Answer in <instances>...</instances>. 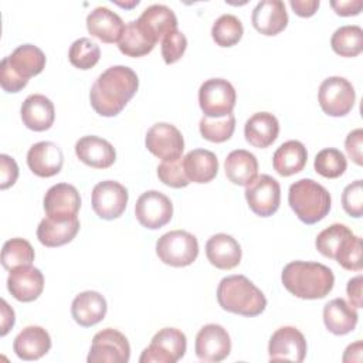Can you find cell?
Wrapping results in <instances>:
<instances>
[{"mask_svg": "<svg viewBox=\"0 0 363 363\" xmlns=\"http://www.w3.org/2000/svg\"><path fill=\"white\" fill-rule=\"evenodd\" d=\"M139 86L136 72L126 65L106 68L92 84L91 106L101 116H116L133 98Z\"/></svg>", "mask_w": 363, "mask_h": 363, "instance_id": "6da1fadb", "label": "cell"}, {"mask_svg": "<svg viewBox=\"0 0 363 363\" xmlns=\"http://www.w3.org/2000/svg\"><path fill=\"white\" fill-rule=\"evenodd\" d=\"M288 292L301 299H322L333 288L332 269L320 262L292 261L286 264L281 275Z\"/></svg>", "mask_w": 363, "mask_h": 363, "instance_id": "7a4b0ae2", "label": "cell"}, {"mask_svg": "<svg viewBox=\"0 0 363 363\" xmlns=\"http://www.w3.org/2000/svg\"><path fill=\"white\" fill-rule=\"evenodd\" d=\"M217 301L224 311L250 318L267 308L265 295L245 275L223 278L217 286Z\"/></svg>", "mask_w": 363, "mask_h": 363, "instance_id": "3957f363", "label": "cell"}, {"mask_svg": "<svg viewBox=\"0 0 363 363\" xmlns=\"http://www.w3.org/2000/svg\"><path fill=\"white\" fill-rule=\"evenodd\" d=\"M45 67V54L33 44L18 45L0 62V84L6 92L21 91L28 79L38 75Z\"/></svg>", "mask_w": 363, "mask_h": 363, "instance_id": "277c9868", "label": "cell"}, {"mask_svg": "<svg viewBox=\"0 0 363 363\" xmlns=\"http://www.w3.org/2000/svg\"><path fill=\"white\" fill-rule=\"evenodd\" d=\"M288 203L298 218L305 224L323 220L330 211L329 191L312 179H301L289 186Z\"/></svg>", "mask_w": 363, "mask_h": 363, "instance_id": "5b68a950", "label": "cell"}, {"mask_svg": "<svg viewBox=\"0 0 363 363\" xmlns=\"http://www.w3.org/2000/svg\"><path fill=\"white\" fill-rule=\"evenodd\" d=\"M159 259L172 267H187L199 255L197 238L184 230H173L156 241Z\"/></svg>", "mask_w": 363, "mask_h": 363, "instance_id": "8992f818", "label": "cell"}, {"mask_svg": "<svg viewBox=\"0 0 363 363\" xmlns=\"http://www.w3.org/2000/svg\"><path fill=\"white\" fill-rule=\"evenodd\" d=\"M235 99V89L227 79L210 78L200 85L199 104L207 118H223L233 113Z\"/></svg>", "mask_w": 363, "mask_h": 363, "instance_id": "52a82bcc", "label": "cell"}, {"mask_svg": "<svg viewBox=\"0 0 363 363\" xmlns=\"http://www.w3.org/2000/svg\"><path fill=\"white\" fill-rule=\"evenodd\" d=\"M187 349L186 335L176 328H163L150 340V345L142 352L140 363H176Z\"/></svg>", "mask_w": 363, "mask_h": 363, "instance_id": "ba28073f", "label": "cell"}, {"mask_svg": "<svg viewBox=\"0 0 363 363\" xmlns=\"http://www.w3.org/2000/svg\"><path fill=\"white\" fill-rule=\"evenodd\" d=\"M318 99L322 111L329 116L347 115L356 101L353 85L343 77H329L319 86Z\"/></svg>", "mask_w": 363, "mask_h": 363, "instance_id": "9c48e42d", "label": "cell"}, {"mask_svg": "<svg viewBox=\"0 0 363 363\" xmlns=\"http://www.w3.org/2000/svg\"><path fill=\"white\" fill-rule=\"evenodd\" d=\"M130 357V346L123 333L106 328L95 333L86 360L89 363H126Z\"/></svg>", "mask_w": 363, "mask_h": 363, "instance_id": "30bf717a", "label": "cell"}, {"mask_svg": "<svg viewBox=\"0 0 363 363\" xmlns=\"http://www.w3.org/2000/svg\"><path fill=\"white\" fill-rule=\"evenodd\" d=\"M145 145L152 155L162 160H177L184 150L182 132L167 122L152 125L146 133Z\"/></svg>", "mask_w": 363, "mask_h": 363, "instance_id": "8fae6325", "label": "cell"}, {"mask_svg": "<svg viewBox=\"0 0 363 363\" xmlns=\"http://www.w3.org/2000/svg\"><path fill=\"white\" fill-rule=\"evenodd\" d=\"M244 194L252 213L259 217L272 216L281 203V186L269 174L257 176L245 186Z\"/></svg>", "mask_w": 363, "mask_h": 363, "instance_id": "7c38bea8", "label": "cell"}, {"mask_svg": "<svg viewBox=\"0 0 363 363\" xmlns=\"http://www.w3.org/2000/svg\"><path fill=\"white\" fill-rule=\"evenodd\" d=\"M128 190L119 182L104 180L92 189L91 203L95 214L104 220H113L122 216L128 204Z\"/></svg>", "mask_w": 363, "mask_h": 363, "instance_id": "4fadbf2b", "label": "cell"}, {"mask_svg": "<svg viewBox=\"0 0 363 363\" xmlns=\"http://www.w3.org/2000/svg\"><path fill=\"white\" fill-rule=\"evenodd\" d=\"M135 216L140 225L157 230L172 220L173 204L166 194L157 190H147L136 200Z\"/></svg>", "mask_w": 363, "mask_h": 363, "instance_id": "5bb4252c", "label": "cell"}, {"mask_svg": "<svg viewBox=\"0 0 363 363\" xmlns=\"http://www.w3.org/2000/svg\"><path fill=\"white\" fill-rule=\"evenodd\" d=\"M268 353L271 362H303L306 356L305 336L294 326H282L272 333L268 345Z\"/></svg>", "mask_w": 363, "mask_h": 363, "instance_id": "9a60e30c", "label": "cell"}, {"mask_svg": "<svg viewBox=\"0 0 363 363\" xmlns=\"http://www.w3.org/2000/svg\"><path fill=\"white\" fill-rule=\"evenodd\" d=\"M196 356L203 362H221L231 352V339L228 332L217 323L204 325L194 343Z\"/></svg>", "mask_w": 363, "mask_h": 363, "instance_id": "2e32d148", "label": "cell"}, {"mask_svg": "<svg viewBox=\"0 0 363 363\" xmlns=\"http://www.w3.org/2000/svg\"><path fill=\"white\" fill-rule=\"evenodd\" d=\"M81 207L78 190L68 183H57L51 186L44 196V210L47 217L55 220L75 218Z\"/></svg>", "mask_w": 363, "mask_h": 363, "instance_id": "e0dca14e", "label": "cell"}, {"mask_svg": "<svg viewBox=\"0 0 363 363\" xmlns=\"http://www.w3.org/2000/svg\"><path fill=\"white\" fill-rule=\"evenodd\" d=\"M43 288L44 277L35 267H18L9 274L7 289L20 302H31L37 299L41 295Z\"/></svg>", "mask_w": 363, "mask_h": 363, "instance_id": "ac0fdd59", "label": "cell"}, {"mask_svg": "<svg viewBox=\"0 0 363 363\" xmlns=\"http://www.w3.org/2000/svg\"><path fill=\"white\" fill-rule=\"evenodd\" d=\"M27 164L38 177H51L60 173L64 164L62 150L52 142L41 140L27 152Z\"/></svg>", "mask_w": 363, "mask_h": 363, "instance_id": "d6986e66", "label": "cell"}, {"mask_svg": "<svg viewBox=\"0 0 363 363\" xmlns=\"http://www.w3.org/2000/svg\"><path fill=\"white\" fill-rule=\"evenodd\" d=\"M77 157L89 167L106 169L116 160L115 147L106 140L95 135L82 136L75 143Z\"/></svg>", "mask_w": 363, "mask_h": 363, "instance_id": "ffe728a7", "label": "cell"}, {"mask_svg": "<svg viewBox=\"0 0 363 363\" xmlns=\"http://www.w3.org/2000/svg\"><path fill=\"white\" fill-rule=\"evenodd\" d=\"M252 26L264 35H277L288 24V13L281 0H261L252 10Z\"/></svg>", "mask_w": 363, "mask_h": 363, "instance_id": "44dd1931", "label": "cell"}, {"mask_svg": "<svg viewBox=\"0 0 363 363\" xmlns=\"http://www.w3.org/2000/svg\"><path fill=\"white\" fill-rule=\"evenodd\" d=\"M20 115L26 128L35 132H43L52 126L55 109L50 98L43 94H33L28 95L21 104Z\"/></svg>", "mask_w": 363, "mask_h": 363, "instance_id": "7402d4cb", "label": "cell"}, {"mask_svg": "<svg viewBox=\"0 0 363 363\" xmlns=\"http://www.w3.org/2000/svg\"><path fill=\"white\" fill-rule=\"evenodd\" d=\"M206 255L211 265L218 269H233L241 261V247L238 241L224 233L211 235L206 242Z\"/></svg>", "mask_w": 363, "mask_h": 363, "instance_id": "603a6c76", "label": "cell"}, {"mask_svg": "<svg viewBox=\"0 0 363 363\" xmlns=\"http://www.w3.org/2000/svg\"><path fill=\"white\" fill-rule=\"evenodd\" d=\"M86 28L91 35L102 43H119L125 24L122 18L108 7H96L86 16Z\"/></svg>", "mask_w": 363, "mask_h": 363, "instance_id": "cb8c5ba5", "label": "cell"}, {"mask_svg": "<svg viewBox=\"0 0 363 363\" xmlns=\"http://www.w3.org/2000/svg\"><path fill=\"white\" fill-rule=\"evenodd\" d=\"M106 299L96 291H84L78 294L71 303L74 320L84 328L99 323L106 315Z\"/></svg>", "mask_w": 363, "mask_h": 363, "instance_id": "d4e9b609", "label": "cell"}, {"mask_svg": "<svg viewBox=\"0 0 363 363\" xmlns=\"http://www.w3.org/2000/svg\"><path fill=\"white\" fill-rule=\"evenodd\" d=\"M51 349V337L41 326L24 328L13 342L14 353L23 360H38Z\"/></svg>", "mask_w": 363, "mask_h": 363, "instance_id": "484cf974", "label": "cell"}, {"mask_svg": "<svg viewBox=\"0 0 363 363\" xmlns=\"http://www.w3.org/2000/svg\"><path fill=\"white\" fill-rule=\"evenodd\" d=\"M279 133V122L271 112H257L244 125V136L254 147H268Z\"/></svg>", "mask_w": 363, "mask_h": 363, "instance_id": "4316f807", "label": "cell"}, {"mask_svg": "<svg viewBox=\"0 0 363 363\" xmlns=\"http://www.w3.org/2000/svg\"><path fill=\"white\" fill-rule=\"evenodd\" d=\"M357 311L342 298H335L323 306V323L326 329L337 336L350 333L357 325Z\"/></svg>", "mask_w": 363, "mask_h": 363, "instance_id": "83f0119b", "label": "cell"}, {"mask_svg": "<svg viewBox=\"0 0 363 363\" xmlns=\"http://www.w3.org/2000/svg\"><path fill=\"white\" fill-rule=\"evenodd\" d=\"M183 169L190 182L208 183L218 173L217 156L207 149H193L183 159Z\"/></svg>", "mask_w": 363, "mask_h": 363, "instance_id": "f1b7e54d", "label": "cell"}, {"mask_svg": "<svg viewBox=\"0 0 363 363\" xmlns=\"http://www.w3.org/2000/svg\"><path fill=\"white\" fill-rule=\"evenodd\" d=\"M79 230L78 217L71 220H55L44 217L37 227V238L45 247H60L74 240Z\"/></svg>", "mask_w": 363, "mask_h": 363, "instance_id": "f546056e", "label": "cell"}, {"mask_svg": "<svg viewBox=\"0 0 363 363\" xmlns=\"http://www.w3.org/2000/svg\"><path fill=\"white\" fill-rule=\"evenodd\" d=\"M224 169L225 176L231 183L247 186L257 177L258 160L251 152L245 149H235L227 155Z\"/></svg>", "mask_w": 363, "mask_h": 363, "instance_id": "4dcf8cb0", "label": "cell"}, {"mask_svg": "<svg viewBox=\"0 0 363 363\" xmlns=\"http://www.w3.org/2000/svg\"><path fill=\"white\" fill-rule=\"evenodd\" d=\"M308 160V152L302 142L299 140H288L282 143L272 156L274 170L284 176H292L299 173Z\"/></svg>", "mask_w": 363, "mask_h": 363, "instance_id": "1f68e13d", "label": "cell"}, {"mask_svg": "<svg viewBox=\"0 0 363 363\" xmlns=\"http://www.w3.org/2000/svg\"><path fill=\"white\" fill-rule=\"evenodd\" d=\"M156 43L157 40L138 20H133L125 26L118 48L128 57H143L155 48Z\"/></svg>", "mask_w": 363, "mask_h": 363, "instance_id": "d6a6232c", "label": "cell"}, {"mask_svg": "<svg viewBox=\"0 0 363 363\" xmlns=\"http://www.w3.org/2000/svg\"><path fill=\"white\" fill-rule=\"evenodd\" d=\"M138 21L159 41L177 28L174 11L164 4H152L143 10Z\"/></svg>", "mask_w": 363, "mask_h": 363, "instance_id": "836d02e7", "label": "cell"}, {"mask_svg": "<svg viewBox=\"0 0 363 363\" xmlns=\"http://www.w3.org/2000/svg\"><path fill=\"white\" fill-rule=\"evenodd\" d=\"M352 235L353 233L347 225L335 223L318 234L315 240V245H316V250L323 257L336 259L337 254L340 252V250L345 247V244Z\"/></svg>", "mask_w": 363, "mask_h": 363, "instance_id": "e575fe53", "label": "cell"}, {"mask_svg": "<svg viewBox=\"0 0 363 363\" xmlns=\"http://www.w3.org/2000/svg\"><path fill=\"white\" fill-rule=\"evenodd\" d=\"M333 51L342 57H356L363 50V30L360 26H342L330 38Z\"/></svg>", "mask_w": 363, "mask_h": 363, "instance_id": "d590c367", "label": "cell"}, {"mask_svg": "<svg viewBox=\"0 0 363 363\" xmlns=\"http://www.w3.org/2000/svg\"><path fill=\"white\" fill-rule=\"evenodd\" d=\"M34 261V248L24 238H11L3 244L1 250V265L13 271L18 267L31 265Z\"/></svg>", "mask_w": 363, "mask_h": 363, "instance_id": "8d00e7d4", "label": "cell"}, {"mask_svg": "<svg viewBox=\"0 0 363 363\" xmlns=\"http://www.w3.org/2000/svg\"><path fill=\"white\" fill-rule=\"evenodd\" d=\"M242 33H244L242 23L234 14L220 16L211 27V37L214 43L220 47L235 45L241 40Z\"/></svg>", "mask_w": 363, "mask_h": 363, "instance_id": "74e56055", "label": "cell"}, {"mask_svg": "<svg viewBox=\"0 0 363 363\" xmlns=\"http://www.w3.org/2000/svg\"><path fill=\"white\" fill-rule=\"evenodd\" d=\"M201 136L214 143L228 140L235 129V116L233 113L223 118H207L203 116L199 123Z\"/></svg>", "mask_w": 363, "mask_h": 363, "instance_id": "f35d334b", "label": "cell"}, {"mask_svg": "<svg viewBox=\"0 0 363 363\" xmlns=\"http://www.w3.org/2000/svg\"><path fill=\"white\" fill-rule=\"evenodd\" d=\"M315 170L326 179H336L342 176L347 167L345 155L335 147H325L315 156Z\"/></svg>", "mask_w": 363, "mask_h": 363, "instance_id": "ab89813d", "label": "cell"}, {"mask_svg": "<svg viewBox=\"0 0 363 363\" xmlns=\"http://www.w3.org/2000/svg\"><path fill=\"white\" fill-rule=\"evenodd\" d=\"M101 57V50L96 43L91 41L86 37H81L75 40L68 51L69 62L79 69H89L92 68Z\"/></svg>", "mask_w": 363, "mask_h": 363, "instance_id": "60d3db41", "label": "cell"}, {"mask_svg": "<svg viewBox=\"0 0 363 363\" xmlns=\"http://www.w3.org/2000/svg\"><path fill=\"white\" fill-rule=\"evenodd\" d=\"M157 177L163 184L174 189L186 187L190 183L183 169L182 157L177 160H163L157 166Z\"/></svg>", "mask_w": 363, "mask_h": 363, "instance_id": "b9f144b4", "label": "cell"}, {"mask_svg": "<svg viewBox=\"0 0 363 363\" xmlns=\"http://www.w3.org/2000/svg\"><path fill=\"white\" fill-rule=\"evenodd\" d=\"M187 48V38L180 30H173L162 38V57L166 64H174Z\"/></svg>", "mask_w": 363, "mask_h": 363, "instance_id": "7bdbcfd3", "label": "cell"}, {"mask_svg": "<svg viewBox=\"0 0 363 363\" xmlns=\"http://www.w3.org/2000/svg\"><path fill=\"white\" fill-rule=\"evenodd\" d=\"M336 261L345 269L360 271L362 269V238L353 234L349 238V241L345 244L342 251L337 254Z\"/></svg>", "mask_w": 363, "mask_h": 363, "instance_id": "ee69618b", "label": "cell"}, {"mask_svg": "<svg viewBox=\"0 0 363 363\" xmlns=\"http://www.w3.org/2000/svg\"><path fill=\"white\" fill-rule=\"evenodd\" d=\"M342 207L343 210L354 217L359 218L363 214V184L362 180H354L353 183L347 184L342 193Z\"/></svg>", "mask_w": 363, "mask_h": 363, "instance_id": "f6af8a7d", "label": "cell"}, {"mask_svg": "<svg viewBox=\"0 0 363 363\" xmlns=\"http://www.w3.org/2000/svg\"><path fill=\"white\" fill-rule=\"evenodd\" d=\"M345 149L357 166L363 164V130L360 128L349 132L345 140Z\"/></svg>", "mask_w": 363, "mask_h": 363, "instance_id": "bcb514c9", "label": "cell"}, {"mask_svg": "<svg viewBox=\"0 0 363 363\" xmlns=\"http://www.w3.org/2000/svg\"><path fill=\"white\" fill-rule=\"evenodd\" d=\"M18 177V166L9 155H0V189L6 190L16 183Z\"/></svg>", "mask_w": 363, "mask_h": 363, "instance_id": "7dc6e473", "label": "cell"}, {"mask_svg": "<svg viewBox=\"0 0 363 363\" xmlns=\"http://www.w3.org/2000/svg\"><path fill=\"white\" fill-rule=\"evenodd\" d=\"M330 6L336 14L347 17V16H357L363 7V1L362 0H347V1L332 0Z\"/></svg>", "mask_w": 363, "mask_h": 363, "instance_id": "c3c4849f", "label": "cell"}, {"mask_svg": "<svg viewBox=\"0 0 363 363\" xmlns=\"http://www.w3.org/2000/svg\"><path fill=\"white\" fill-rule=\"evenodd\" d=\"M346 292L350 301V305L353 308H362V275H357L352 279H349Z\"/></svg>", "mask_w": 363, "mask_h": 363, "instance_id": "681fc988", "label": "cell"}, {"mask_svg": "<svg viewBox=\"0 0 363 363\" xmlns=\"http://www.w3.org/2000/svg\"><path fill=\"white\" fill-rule=\"evenodd\" d=\"M289 4L301 17H311L319 9V0H291Z\"/></svg>", "mask_w": 363, "mask_h": 363, "instance_id": "f907efd6", "label": "cell"}, {"mask_svg": "<svg viewBox=\"0 0 363 363\" xmlns=\"http://www.w3.org/2000/svg\"><path fill=\"white\" fill-rule=\"evenodd\" d=\"M14 320H16L14 311L9 306V303L4 299H1V330H0L1 336H6L7 332L14 326Z\"/></svg>", "mask_w": 363, "mask_h": 363, "instance_id": "816d5d0a", "label": "cell"}, {"mask_svg": "<svg viewBox=\"0 0 363 363\" xmlns=\"http://www.w3.org/2000/svg\"><path fill=\"white\" fill-rule=\"evenodd\" d=\"M139 1L138 0H133L132 3H119V1H116V4H119V6H122V7H132V6H136Z\"/></svg>", "mask_w": 363, "mask_h": 363, "instance_id": "f5cc1de1", "label": "cell"}]
</instances>
